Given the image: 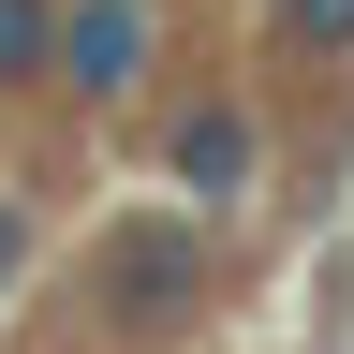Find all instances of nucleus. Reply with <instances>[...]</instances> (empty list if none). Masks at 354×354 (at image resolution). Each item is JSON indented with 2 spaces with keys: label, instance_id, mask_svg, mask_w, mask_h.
<instances>
[{
  "label": "nucleus",
  "instance_id": "20e7f679",
  "mask_svg": "<svg viewBox=\"0 0 354 354\" xmlns=\"http://www.w3.org/2000/svg\"><path fill=\"white\" fill-rule=\"evenodd\" d=\"M59 74V0H0V88H44Z\"/></svg>",
  "mask_w": 354,
  "mask_h": 354
},
{
  "label": "nucleus",
  "instance_id": "39448f33",
  "mask_svg": "<svg viewBox=\"0 0 354 354\" xmlns=\"http://www.w3.org/2000/svg\"><path fill=\"white\" fill-rule=\"evenodd\" d=\"M281 59H354V0H281Z\"/></svg>",
  "mask_w": 354,
  "mask_h": 354
},
{
  "label": "nucleus",
  "instance_id": "7ed1b4c3",
  "mask_svg": "<svg viewBox=\"0 0 354 354\" xmlns=\"http://www.w3.org/2000/svg\"><path fill=\"white\" fill-rule=\"evenodd\" d=\"M148 74H162V0H59V74L44 88H74V104H148Z\"/></svg>",
  "mask_w": 354,
  "mask_h": 354
},
{
  "label": "nucleus",
  "instance_id": "f03ea898",
  "mask_svg": "<svg viewBox=\"0 0 354 354\" xmlns=\"http://www.w3.org/2000/svg\"><path fill=\"white\" fill-rule=\"evenodd\" d=\"M266 162H281V148H266V104H251V88H192V104L162 118V177H177V207H207V221L251 207Z\"/></svg>",
  "mask_w": 354,
  "mask_h": 354
},
{
  "label": "nucleus",
  "instance_id": "f257e3e1",
  "mask_svg": "<svg viewBox=\"0 0 354 354\" xmlns=\"http://www.w3.org/2000/svg\"><path fill=\"white\" fill-rule=\"evenodd\" d=\"M221 281V236H207V207H118L104 236H88V295L133 310V325H177V310H207Z\"/></svg>",
  "mask_w": 354,
  "mask_h": 354
},
{
  "label": "nucleus",
  "instance_id": "423d86ee",
  "mask_svg": "<svg viewBox=\"0 0 354 354\" xmlns=\"http://www.w3.org/2000/svg\"><path fill=\"white\" fill-rule=\"evenodd\" d=\"M30 251H44V221H30L15 192H0V295H15V281H30Z\"/></svg>",
  "mask_w": 354,
  "mask_h": 354
}]
</instances>
